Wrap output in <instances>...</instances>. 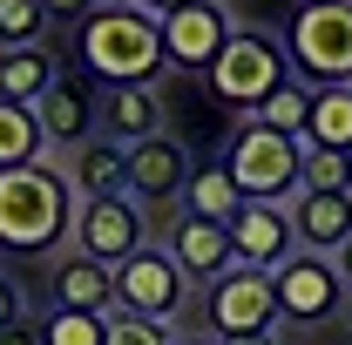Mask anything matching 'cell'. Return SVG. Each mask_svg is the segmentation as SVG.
<instances>
[{
    "mask_svg": "<svg viewBox=\"0 0 352 345\" xmlns=\"http://www.w3.org/2000/svg\"><path fill=\"white\" fill-rule=\"evenodd\" d=\"M75 230V190L61 163H28V170H0V251L7 258H54L68 251Z\"/></svg>",
    "mask_w": 352,
    "mask_h": 345,
    "instance_id": "1",
    "label": "cell"
},
{
    "mask_svg": "<svg viewBox=\"0 0 352 345\" xmlns=\"http://www.w3.org/2000/svg\"><path fill=\"white\" fill-rule=\"evenodd\" d=\"M75 54H82L88 82L156 88V75H163V27L142 7H95L75 27Z\"/></svg>",
    "mask_w": 352,
    "mask_h": 345,
    "instance_id": "2",
    "label": "cell"
},
{
    "mask_svg": "<svg viewBox=\"0 0 352 345\" xmlns=\"http://www.w3.org/2000/svg\"><path fill=\"white\" fill-rule=\"evenodd\" d=\"M204 82H210V95H217L223 109H237V122H244V115H258L264 102L292 82L285 41L264 34V27H230V41H223V54L210 61Z\"/></svg>",
    "mask_w": 352,
    "mask_h": 345,
    "instance_id": "3",
    "label": "cell"
},
{
    "mask_svg": "<svg viewBox=\"0 0 352 345\" xmlns=\"http://www.w3.org/2000/svg\"><path fill=\"white\" fill-rule=\"evenodd\" d=\"M285 61L305 88H352V7L346 0H298Z\"/></svg>",
    "mask_w": 352,
    "mask_h": 345,
    "instance_id": "4",
    "label": "cell"
},
{
    "mask_svg": "<svg viewBox=\"0 0 352 345\" xmlns=\"http://www.w3.org/2000/svg\"><path fill=\"white\" fill-rule=\"evenodd\" d=\"M298 163H305V142L264 129V122H237L230 149H223V170H230L244 203H292L298 197Z\"/></svg>",
    "mask_w": 352,
    "mask_h": 345,
    "instance_id": "5",
    "label": "cell"
},
{
    "mask_svg": "<svg viewBox=\"0 0 352 345\" xmlns=\"http://www.w3.org/2000/svg\"><path fill=\"white\" fill-rule=\"evenodd\" d=\"M183 304H190V278L176 271V258L163 251V244H142L135 258H122V264H116V311L170 325Z\"/></svg>",
    "mask_w": 352,
    "mask_h": 345,
    "instance_id": "6",
    "label": "cell"
},
{
    "mask_svg": "<svg viewBox=\"0 0 352 345\" xmlns=\"http://www.w3.org/2000/svg\"><path fill=\"white\" fill-rule=\"evenodd\" d=\"M204 318H210V339H251L278 325V298H271V271L251 264H230L217 285H204Z\"/></svg>",
    "mask_w": 352,
    "mask_h": 345,
    "instance_id": "7",
    "label": "cell"
},
{
    "mask_svg": "<svg viewBox=\"0 0 352 345\" xmlns=\"http://www.w3.org/2000/svg\"><path fill=\"white\" fill-rule=\"evenodd\" d=\"M142 203L135 197H95V203H75V230H68V251H82L95 264H116L135 258L142 244H149V223H142Z\"/></svg>",
    "mask_w": 352,
    "mask_h": 345,
    "instance_id": "8",
    "label": "cell"
},
{
    "mask_svg": "<svg viewBox=\"0 0 352 345\" xmlns=\"http://www.w3.org/2000/svg\"><path fill=\"white\" fill-rule=\"evenodd\" d=\"M271 298H278V318H292V325H325V318L346 304L339 264L311 258V251H292V258L271 271Z\"/></svg>",
    "mask_w": 352,
    "mask_h": 345,
    "instance_id": "9",
    "label": "cell"
},
{
    "mask_svg": "<svg viewBox=\"0 0 352 345\" xmlns=\"http://www.w3.org/2000/svg\"><path fill=\"white\" fill-rule=\"evenodd\" d=\"M156 27H163V68H176V75H210V61H217L223 41H230L223 0H190V7L163 14Z\"/></svg>",
    "mask_w": 352,
    "mask_h": 345,
    "instance_id": "10",
    "label": "cell"
},
{
    "mask_svg": "<svg viewBox=\"0 0 352 345\" xmlns=\"http://www.w3.org/2000/svg\"><path fill=\"white\" fill-rule=\"evenodd\" d=\"M190 149L176 142L170 129L149 135V142H129V197L142 210H163V203H183V183H190Z\"/></svg>",
    "mask_w": 352,
    "mask_h": 345,
    "instance_id": "11",
    "label": "cell"
},
{
    "mask_svg": "<svg viewBox=\"0 0 352 345\" xmlns=\"http://www.w3.org/2000/svg\"><path fill=\"white\" fill-rule=\"evenodd\" d=\"M292 251H298V237H292V210L285 203H237L230 210V258L237 264L278 271Z\"/></svg>",
    "mask_w": 352,
    "mask_h": 345,
    "instance_id": "12",
    "label": "cell"
},
{
    "mask_svg": "<svg viewBox=\"0 0 352 345\" xmlns=\"http://www.w3.org/2000/svg\"><path fill=\"white\" fill-rule=\"evenodd\" d=\"M95 109H102V95L88 88V75H54V88H47L41 102H34V122H41L47 149H82L88 135H95Z\"/></svg>",
    "mask_w": 352,
    "mask_h": 345,
    "instance_id": "13",
    "label": "cell"
},
{
    "mask_svg": "<svg viewBox=\"0 0 352 345\" xmlns=\"http://www.w3.org/2000/svg\"><path fill=\"white\" fill-rule=\"evenodd\" d=\"M163 251L176 258V271L190 278V285H217L223 271H230V223H210V216H176L170 223V237H163Z\"/></svg>",
    "mask_w": 352,
    "mask_h": 345,
    "instance_id": "14",
    "label": "cell"
},
{
    "mask_svg": "<svg viewBox=\"0 0 352 345\" xmlns=\"http://www.w3.org/2000/svg\"><path fill=\"white\" fill-rule=\"evenodd\" d=\"M47 298H54V311H95V318H109L116 311V271L82 258V251H61L54 271H47Z\"/></svg>",
    "mask_w": 352,
    "mask_h": 345,
    "instance_id": "15",
    "label": "cell"
},
{
    "mask_svg": "<svg viewBox=\"0 0 352 345\" xmlns=\"http://www.w3.org/2000/svg\"><path fill=\"white\" fill-rule=\"evenodd\" d=\"M68 190H75V203H95V197H129V149L122 142H109V135H88L82 149H68Z\"/></svg>",
    "mask_w": 352,
    "mask_h": 345,
    "instance_id": "16",
    "label": "cell"
},
{
    "mask_svg": "<svg viewBox=\"0 0 352 345\" xmlns=\"http://www.w3.org/2000/svg\"><path fill=\"white\" fill-rule=\"evenodd\" d=\"M285 210H292V237H298V251H311V258H339V244L352 237V197L298 190Z\"/></svg>",
    "mask_w": 352,
    "mask_h": 345,
    "instance_id": "17",
    "label": "cell"
},
{
    "mask_svg": "<svg viewBox=\"0 0 352 345\" xmlns=\"http://www.w3.org/2000/svg\"><path fill=\"white\" fill-rule=\"evenodd\" d=\"M95 135H109V142H122V149L163 135V95H156V88H109L102 109H95Z\"/></svg>",
    "mask_w": 352,
    "mask_h": 345,
    "instance_id": "18",
    "label": "cell"
},
{
    "mask_svg": "<svg viewBox=\"0 0 352 345\" xmlns=\"http://www.w3.org/2000/svg\"><path fill=\"white\" fill-rule=\"evenodd\" d=\"M54 54L47 47H0V102H14V109H34L47 88H54Z\"/></svg>",
    "mask_w": 352,
    "mask_h": 345,
    "instance_id": "19",
    "label": "cell"
},
{
    "mask_svg": "<svg viewBox=\"0 0 352 345\" xmlns=\"http://www.w3.org/2000/svg\"><path fill=\"white\" fill-rule=\"evenodd\" d=\"M305 149H339V156H352V88H311Z\"/></svg>",
    "mask_w": 352,
    "mask_h": 345,
    "instance_id": "20",
    "label": "cell"
},
{
    "mask_svg": "<svg viewBox=\"0 0 352 345\" xmlns=\"http://www.w3.org/2000/svg\"><path fill=\"white\" fill-rule=\"evenodd\" d=\"M244 197H237V183H230V170L223 163H197L190 170V183H183V210L190 216H210V223H230V210H237Z\"/></svg>",
    "mask_w": 352,
    "mask_h": 345,
    "instance_id": "21",
    "label": "cell"
},
{
    "mask_svg": "<svg viewBox=\"0 0 352 345\" xmlns=\"http://www.w3.org/2000/svg\"><path fill=\"white\" fill-rule=\"evenodd\" d=\"M28 163H47V135L34 122V109L0 102V170H28Z\"/></svg>",
    "mask_w": 352,
    "mask_h": 345,
    "instance_id": "22",
    "label": "cell"
},
{
    "mask_svg": "<svg viewBox=\"0 0 352 345\" xmlns=\"http://www.w3.org/2000/svg\"><path fill=\"white\" fill-rule=\"evenodd\" d=\"M244 122H264V129H278V135H292V142H305V122H311V88L292 75V82L278 88V95L264 102L258 115H244Z\"/></svg>",
    "mask_w": 352,
    "mask_h": 345,
    "instance_id": "23",
    "label": "cell"
},
{
    "mask_svg": "<svg viewBox=\"0 0 352 345\" xmlns=\"http://www.w3.org/2000/svg\"><path fill=\"white\" fill-rule=\"evenodd\" d=\"M41 325V345H109V318H95V311H54L47 304Z\"/></svg>",
    "mask_w": 352,
    "mask_h": 345,
    "instance_id": "24",
    "label": "cell"
},
{
    "mask_svg": "<svg viewBox=\"0 0 352 345\" xmlns=\"http://www.w3.org/2000/svg\"><path fill=\"white\" fill-rule=\"evenodd\" d=\"M298 190L352 197V156H339V149H305V163H298Z\"/></svg>",
    "mask_w": 352,
    "mask_h": 345,
    "instance_id": "25",
    "label": "cell"
},
{
    "mask_svg": "<svg viewBox=\"0 0 352 345\" xmlns=\"http://www.w3.org/2000/svg\"><path fill=\"white\" fill-rule=\"evenodd\" d=\"M47 14L41 0H0V47H41Z\"/></svg>",
    "mask_w": 352,
    "mask_h": 345,
    "instance_id": "26",
    "label": "cell"
},
{
    "mask_svg": "<svg viewBox=\"0 0 352 345\" xmlns=\"http://www.w3.org/2000/svg\"><path fill=\"white\" fill-rule=\"evenodd\" d=\"M109 345H170V325H156V318H129V311H109Z\"/></svg>",
    "mask_w": 352,
    "mask_h": 345,
    "instance_id": "27",
    "label": "cell"
},
{
    "mask_svg": "<svg viewBox=\"0 0 352 345\" xmlns=\"http://www.w3.org/2000/svg\"><path fill=\"white\" fill-rule=\"evenodd\" d=\"M21 318H28V298H21V285L0 271V332H7V325H21Z\"/></svg>",
    "mask_w": 352,
    "mask_h": 345,
    "instance_id": "28",
    "label": "cell"
},
{
    "mask_svg": "<svg viewBox=\"0 0 352 345\" xmlns=\"http://www.w3.org/2000/svg\"><path fill=\"white\" fill-rule=\"evenodd\" d=\"M47 21H68V27H82L88 14H95V0H41Z\"/></svg>",
    "mask_w": 352,
    "mask_h": 345,
    "instance_id": "29",
    "label": "cell"
},
{
    "mask_svg": "<svg viewBox=\"0 0 352 345\" xmlns=\"http://www.w3.org/2000/svg\"><path fill=\"white\" fill-rule=\"evenodd\" d=\"M0 345H41V325H34V318H21V325H7V332H0Z\"/></svg>",
    "mask_w": 352,
    "mask_h": 345,
    "instance_id": "30",
    "label": "cell"
},
{
    "mask_svg": "<svg viewBox=\"0 0 352 345\" xmlns=\"http://www.w3.org/2000/svg\"><path fill=\"white\" fill-rule=\"evenodd\" d=\"M332 264H339V285H346V291H352V237H346V244H339V258H332Z\"/></svg>",
    "mask_w": 352,
    "mask_h": 345,
    "instance_id": "31",
    "label": "cell"
},
{
    "mask_svg": "<svg viewBox=\"0 0 352 345\" xmlns=\"http://www.w3.org/2000/svg\"><path fill=\"white\" fill-rule=\"evenodd\" d=\"M135 7H142V14H156V21H163V14H176V7H190V0H135Z\"/></svg>",
    "mask_w": 352,
    "mask_h": 345,
    "instance_id": "32",
    "label": "cell"
},
{
    "mask_svg": "<svg viewBox=\"0 0 352 345\" xmlns=\"http://www.w3.org/2000/svg\"><path fill=\"white\" fill-rule=\"evenodd\" d=\"M223 345H278V332H251V339H223Z\"/></svg>",
    "mask_w": 352,
    "mask_h": 345,
    "instance_id": "33",
    "label": "cell"
},
{
    "mask_svg": "<svg viewBox=\"0 0 352 345\" xmlns=\"http://www.w3.org/2000/svg\"><path fill=\"white\" fill-rule=\"evenodd\" d=\"M339 311H346V332H352V291H346V304H339Z\"/></svg>",
    "mask_w": 352,
    "mask_h": 345,
    "instance_id": "34",
    "label": "cell"
},
{
    "mask_svg": "<svg viewBox=\"0 0 352 345\" xmlns=\"http://www.w3.org/2000/svg\"><path fill=\"white\" fill-rule=\"evenodd\" d=\"M170 345H217V339H170Z\"/></svg>",
    "mask_w": 352,
    "mask_h": 345,
    "instance_id": "35",
    "label": "cell"
},
{
    "mask_svg": "<svg viewBox=\"0 0 352 345\" xmlns=\"http://www.w3.org/2000/svg\"><path fill=\"white\" fill-rule=\"evenodd\" d=\"M95 7H135V0H95Z\"/></svg>",
    "mask_w": 352,
    "mask_h": 345,
    "instance_id": "36",
    "label": "cell"
},
{
    "mask_svg": "<svg viewBox=\"0 0 352 345\" xmlns=\"http://www.w3.org/2000/svg\"><path fill=\"white\" fill-rule=\"evenodd\" d=\"M346 7H352V0H346Z\"/></svg>",
    "mask_w": 352,
    "mask_h": 345,
    "instance_id": "37",
    "label": "cell"
}]
</instances>
